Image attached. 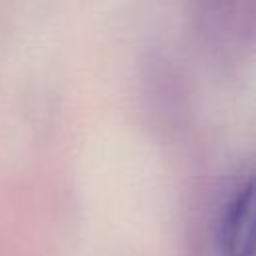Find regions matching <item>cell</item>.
<instances>
[{
  "label": "cell",
  "mask_w": 256,
  "mask_h": 256,
  "mask_svg": "<svg viewBox=\"0 0 256 256\" xmlns=\"http://www.w3.org/2000/svg\"><path fill=\"white\" fill-rule=\"evenodd\" d=\"M218 256H256V176L244 182L222 214Z\"/></svg>",
  "instance_id": "cell-1"
}]
</instances>
